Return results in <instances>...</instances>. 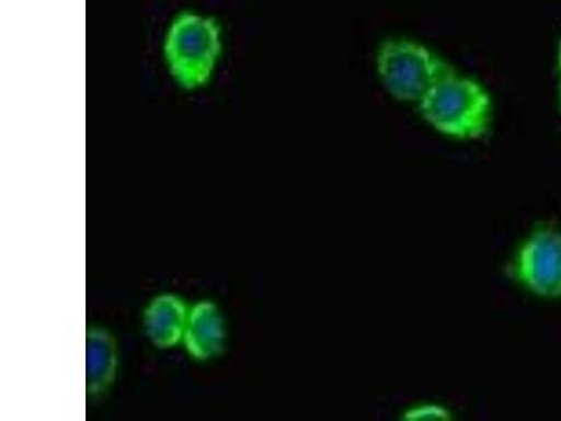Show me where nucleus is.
<instances>
[{"mask_svg": "<svg viewBox=\"0 0 561 421\" xmlns=\"http://www.w3.org/2000/svg\"><path fill=\"white\" fill-rule=\"evenodd\" d=\"M227 340L225 320L217 304L202 300L190 309L183 343L187 353L197 361H207L224 350Z\"/></svg>", "mask_w": 561, "mask_h": 421, "instance_id": "obj_5", "label": "nucleus"}, {"mask_svg": "<svg viewBox=\"0 0 561 421\" xmlns=\"http://www.w3.org/2000/svg\"><path fill=\"white\" fill-rule=\"evenodd\" d=\"M431 127L447 137L462 140L482 138L489 132L493 104L482 84L453 72L419 104Z\"/></svg>", "mask_w": 561, "mask_h": 421, "instance_id": "obj_2", "label": "nucleus"}, {"mask_svg": "<svg viewBox=\"0 0 561 421\" xmlns=\"http://www.w3.org/2000/svg\"><path fill=\"white\" fill-rule=\"evenodd\" d=\"M162 61L168 77L184 92H198L217 77L225 53L222 24L199 10H180L162 38Z\"/></svg>", "mask_w": 561, "mask_h": 421, "instance_id": "obj_1", "label": "nucleus"}, {"mask_svg": "<svg viewBox=\"0 0 561 421\" xmlns=\"http://www.w3.org/2000/svg\"><path fill=\"white\" fill-rule=\"evenodd\" d=\"M377 67L383 87L394 99L417 104L440 80L455 72L425 45L403 38L386 39L380 45Z\"/></svg>", "mask_w": 561, "mask_h": 421, "instance_id": "obj_3", "label": "nucleus"}, {"mask_svg": "<svg viewBox=\"0 0 561 421\" xmlns=\"http://www.w3.org/2000/svg\"><path fill=\"white\" fill-rule=\"evenodd\" d=\"M558 64H559V69L561 70V42L559 43V48H558Z\"/></svg>", "mask_w": 561, "mask_h": 421, "instance_id": "obj_9", "label": "nucleus"}, {"mask_svg": "<svg viewBox=\"0 0 561 421\" xmlns=\"http://www.w3.org/2000/svg\"><path fill=\"white\" fill-rule=\"evenodd\" d=\"M560 107H561V83H560Z\"/></svg>", "mask_w": 561, "mask_h": 421, "instance_id": "obj_10", "label": "nucleus"}, {"mask_svg": "<svg viewBox=\"0 0 561 421\" xmlns=\"http://www.w3.org/2000/svg\"><path fill=\"white\" fill-rule=\"evenodd\" d=\"M513 275L535 297L561 299V229L536 227L515 254Z\"/></svg>", "mask_w": 561, "mask_h": 421, "instance_id": "obj_4", "label": "nucleus"}, {"mask_svg": "<svg viewBox=\"0 0 561 421\" xmlns=\"http://www.w3.org/2000/svg\"><path fill=\"white\" fill-rule=\"evenodd\" d=\"M118 371V348L108 330L90 328L87 334V394L99 398L112 388Z\"/></svg>", "mask_w": 561, "mask_h": 421, "instance_id": "obj_7", "label": "nucleus"}, {"mask_svg": "<svg viewBox=\"0 0 561 421\" xmlns=\"http://www.w3.org/2000/svg\"><path fill=\"white\" fill-rule=\"evenodd\" d=\"M402 419L405 421H449L453 420V413L443 405L420 403L405 410Z\"/></svg>", "mask_w": 561, "mask_h": 421, "instance_id": "obj_8", "label": "nucleus"}, {"mask_svg": "<svg viewBox=\"0 0 561 421\" xmlns=\"http://www.w3.org/2000/svg\"><path fill=\"white\" fill-rule=\"evenodd\" d=\"M190 309L182 298L163 294L148 305L144 314L145 334L159 349H172L183 342Z\"/></svg>", "mask_w": 561, "mask_h": 421, "instance_id": "obj_6", "label": "nucleus"}]
</instances>
